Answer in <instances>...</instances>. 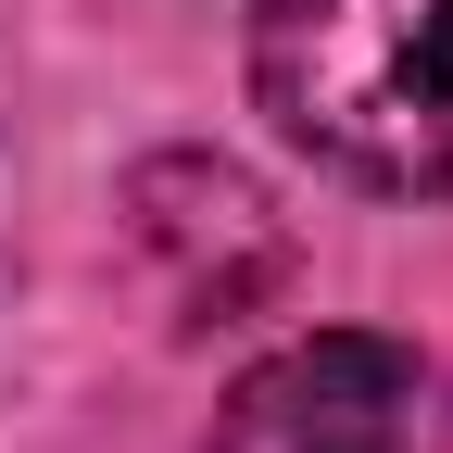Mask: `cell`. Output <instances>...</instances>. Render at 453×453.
Wrapping results in <instances>:
<instances>
[{
    "instance_id": "cell-1",
    "label": "cell",
    "mask_w": 453,
    "mask_h": 453,
    "mask_svg": "<svg viewBox=\"0 0 453 453\" xmlns=\"http://www.w3.org/2000/svg\"><path fill=\"white\" fill-rule=\"evenodd\" d=\"M252 101L340 177L453 202V0H252Z\"/></svg>"
},
{
    "instance_id": "cell-2",
    "label": "cell",
    "mask_w": 453,
    "mask_h": 453,
    "mask_svg": "<svg viewBox=\"0 0 453 453\" xmlns=\"http://www.w3.org/2000/svg\"><path fill=\"white\" fill-rule=\"evenodd\" d=\"M428 365L378 327H303L214 403V453H416Z\"/></svg>"
},
{
    "instance_id": "cell-3",
    "label": "cell",
    "mask_w": 453,
    "mask_h": 453,
    "mask_svg": "<svg viewBox=\"0 0 453 453\" xmlns=\"http://www.w3.org/2000/svg\"><path fill=\"white\" fill-rule=\"evenodd\" d=\"M139 252L177 277V315L189 327H226L252 315L277 277H290V240L265 226V189L226 177V164H139Z\"/></svg>"
}]
</instances>
